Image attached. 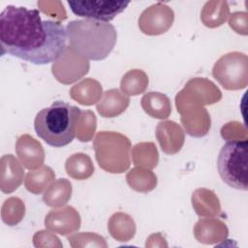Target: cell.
<instances>
[{
    "instance_id": "6da1fadb",
    "label": "cell",
    "mask_w": 248,
    "mask_h": 248,
    "mask_svg": "<svg viewBox=\"0 0 248 248\" xmlns=\"http://www.w3.org/2000/svg\"><path fill=\"white\" fill-rule=\"evenodd\" d=\"M66 28L59 21L42 20L38 10L7 6L0 15L2 55L35 65L56 61L67 47Z\"/></svg>"
},
{
    "instance_id": "7a4b0ae2",
    "label": "cell",
    "mask_w": 248,
    "mask_h": 248,
    "mask_svg": "<svg viewBox=\"0 0 248 248\" xmlns=\"http://www.w3.org/2000/svg\"><path fill=\"white\" fill-rule=\"evenodd\" d=\"M68 46L78 55L100 61L112 51L117 34L114 26L93 19H77L66 26Z\"/></svg>"
},
{
    "instance_id": "3957f363",
    "label": "cell",
    "mask_w": 248,
    "mask_h": 248,
    "mask_svg": "<svg viewBox=\"0 0 248 248\" xmlns=\"http://www.w3.org/2000/svg\"><path fill=\"white\" fill-rule=\"evenodd\" d=\"M80 112V108L76 106L56 101L37 113L35 131L48 145L65 146L76 137V125Z\"/></svg>"
},
{
    "instance_id": "277c9868",
    "label": "cell",
    "mask_w": 248,
    "mask_h": 248,
    "mask_svg": "<svg viewBox=\"0 0 248 248\" xmlns=\"http://www.w3.org/2000/svg\"><path fill=\"white\" fill-rule=\"evenodd\" d=\"M131 147L130 140L118 132L101 131L93 140L99 167L110 173H122L130 168Z\"/></svg>"
},
{
    "instance_id": "5b68a950",
    "label": "cell",
    "mask_w": 248,
    "mask_h": 248,
    "mask_svg": "<svg viewBox=\"0 0 248 248\" xmlns=\"http://www.w3.org/2000/svg\"><path fill=\"white\" fill-rule=\"evenodd\" d=\"M248 142L246 140H229L221 148L217 169L222 180L230 187L247 191Z\"/></svg>"
},
{
    "instance_id": "8992f818",
    "label": "cell",
    "mask_w": 248,
    "mask_h": 248,
    "mask_svg": "<svg viewBox=\"0 0 248 248\" xmlns=\"http://www.w3.org/2000/svg\"><path fill=\"white\" fill-rule=\"evenodd\" d=\"M213 78L227 90H240L248 84V57L232 51L222 55L212 69Z\"/></svg>"
},
{
    "instance_id": "52a82bcc",
    "label": "cell",
    "mask_w": 248,
    "mask_h": 248,
    "mask_svg": "<svg viewBox=\"0 0 248 248\" xmlns=\"http://www.w3.org/2000/svg\"><path fill=\"white\" fill-rule=\"evenodd\" d=\"M175 106L180 113V121L188 135L204 137L210 129L211 119L205 108L196 102L184 89L175 96Z\"/></svg>"
},
{
    "instance_id": "ba28073f",
    "label": "cell",
    "mask_w": 248,
    "mask_h": 248,
    "mask_svg": "<svg viewBox=\"0 0 248 248\" xmlns=\"http://www.w3.org/2000/svg\"><path fill=\"white\" fill-rule=\"evenodd\" d=\"M130 4L128 1L93 0V1H68L71 11L78 16L85 19L108 22L121 14Z\"/></svg>"
},
{
    "instance_id": "9c48e42d",
    "label": "cell",
    "mask_w": 248,
    "mask_h": 248,
    "mask_svg": "<svg viewBox=\"0 0 248 248\" xmlns=\"http://www.w3.org/2000/svg\"><path fill=\"white\" fill-rule=\"evenodd\" d=\"M89 61L67 46L62 55L52 63L51 72L60 83L71 84L83 78L89 72Z\"/></svg>"
},
{
    "instance_id": "30bf717a",
    "label": "cell",
    "mask_w": 248,
    "mask_h": 248,
    "mask_svg": "<svg viewBox=\"0 0 248 248\" xmlns=\"http://www.w3.org/2000/svg\"><path fill=\"white\" fill-rule=\"evenodd\" d=\"M174 13L164 3H155L146 8L140 16L138 23L140 30L149 36L166 33L172 25Z\"/></svg>"
},
{
    "instance_id": "8fae6325",
    "label": "cell",
    "mask_w": 248,
    "mask_h": 248,
    "mask_svg": "<svg viewBox=\"0 0 248 248\" xmlns=\"http://www.w3.org/2000/svg\"><path fill=\"white\" fill-rule=\"evenodd\" d=\"M80 215L71 205L54 207L45 218V226L47 230L61 235H69L80 228Z\"/></svg>"
},
{
    "instance_id": "7c38bea8",
    "label": "cell",
    "mask_w": 248,
    "mask_h": 248,
    "mask_svg": "<svg viewBox=\"0 0 248 248\" xmlns=\"http://www.w3.org/2000/svg\"><path fill=\"white\" fill-rule=\"evenodd\" d=\"M16 153L23 165L28 170H36L43 166L45 162V150L39 140L28 134L21 135L16 142Z\"/></svg>"
},
{
    "instance_id": "4fadbf2b",
    "label": "cell",
    "mask_w": 248,
    "mask_h": 248,
    "mask_svg": "<svg viewBox=\"0 0 248 248\" xmlns=\"http://www.w3.org/2000/svg\"><path fill=\"white\" fill-rule=\"evenodd\" d=\"M155 135L161 149L169 155L178 153L185 141L184 131L176 122L171 120L159 122Z\"/></svg>"
},
{
    "instance_id": "5bb4252c",
    "label": "cell",
    "mask_w": 248,
    "mask_h": 248,
    "mask_svg": "<svg viewBox=\"0 0 248 248\" xmlns=\"http://www.w3.org/2000/svg\"><path fill=\"white\" fill-rule=\"evenodd\" d=\"M22 164L12 154H5L0 160V189L4 194L16 191L22 183L24 170Z\"/></svg>"
},
{
    "instance_id": "9a60e30c",
    "label": "cell",
    "mask_w": 248,
    "mask_h": 248,
    "mask_svg": "<svg viewBox=\"0 0 248 248\" xmlns=\"http://www.w3.org/2000/svg\"><path fill=\"white\" fill-rule=\"evenodd\" d=\"M196 239L203 244H218L229 235L228 227L221 220L214 217H202L194 227Z\"/></svg>"
},
{
    "instance_id": "2e32d148",
    "label": "cell",
    "mask_w": 248,
    "mask_h": 248,
    "mask_svg": "<svg viewBox=\"0 0 248 248\" xmlns=\"http://www.w3.org/2000/svg\"><path fill=\"white\" fill-rule=\"evenodd\" d=\"M183 89L202 106L218 103L222 98L220 89L211 80L204 78H191Z\"/></svg>"
},
{
    "instance_id": "e0dca14e",
    "label": "cell",
    "mask_w": 248,
    "mask_h": 248,
    "mask_svg": "<svg viewBox=\"0 0 248 248\" xmlns=\"http://www.w3.org/2000/svg\"><path fill=\"white\" fill-rule=\"evenodd\" d=\"M130 99L116 88L107 90L97 104L98 113L106 118H112L120 115L126 110Z\"/></svg>"
},
{
    "instance_id": "ac0fdd59",
    "label": "cell",
    "mask_w": 248,
    "mask_h": 248,
    "mask_svg": "<svg viewBox=\"0 0 248 248\" xmlns=\"http://www.w3.org/2000/svg\"><path fill=\"white\" fill-rule=\"evenodd\" d=\"M192 206L201 217H215L221 213V203L214 191L206 188L196 189L191 197Z\"/></svg>"
},
{
    "instance_id": "d6986e66",
    "label": "cell",
    "mask_w": 248,
    "mask_h": 248,
    "mask_svg": "<svg viewBox=\"0 0 248 248\" xmlns=\"http://www.w3.org/2000/svg\"><path fill=\"white\" fill-rule=\"evenodd\" d=\"M103 95L101 83L94 78H84L70 89L71 98L82 106H92L100 101Z\"/></svg>"
},
{
    "instance_id": "ffe728a7",
    "label": "cell",
    "mask_w": 248,
    "mask_h": 248,
    "mask_svg": "<svg viewBox=\"0 0 248 248\" xmlns=\"http://www.w3.org/2000/svg\"><path fill=\"white\" fill-rule=\"evenodd\" d=\"M140 105L144 112L153 118L166 119L171 112L170 99L160 92L145 93L140 100Z\"/></svg>"
},
{
    "instance_id": "44dd1931",
    "label": "cell",
    "mask_w": 248,
    "mask_h": 248,
    "mask_svg": "<svg viewBox=\"0 0 248 248\" xmlns=\"http://www.w3.org/2000/svg\"><path fill=\"white\" fill-rule=\"evenodd\" d=\"M230 16V7L226 1H207L201 11V20L208 28L223 25Z\"/></svg>"
},
{
    "instance_id": "7402d4cb",
    "label": "cell",
    "mask_w": 248,
    "mask_h": 248,
    "mask_svg": "<svg viewBox=\"0 0 248 248\" xmlns=\"http://www.w3.org/2000/svg\"><path fill=\"white\" fill-rule=\"evenodd\" d=\"M109 234L117 241L126 242L132 239L136 233V224L134 219L127 213H113L108 223Z\"/></svg>"
},
{
    "instance_id": "603a6c76",
    "label": "cell",
    "mask_w": 248,
    "mask_h": 248,
    "mask_svg": "<svg viewBox=\"0 0 248 248\" xmlns=\"http://www.w3.org/2000/svg\"><path fill=\"white\" fill-rule=\"evenodd\" d=\"M72 184L66 178H59L49 184L43 195L44 202L50 207L65 205L72 197Z\"/></svg>"
},
{
    "instance_id": "cb8c5ba5",
    "label": "cell",
    "mask_w": 248,
    "mask_h": 248,
    "mask_svg": "<svg viewBox=\"0 0 248 248\" xmlns=\"http://www.w3.org/2000/svg\"><path fill=\"white\" fill-rule=\"evenodd\" d=\"M67 174L76 180H84L94 173V165L91 158L85 153H75L65 162Z\"/></svg>"
},
{
    "instance_id": "d4e9b609",
    "label": "cell",
    "mask_w": 248,
    "mask_h": 248,
    "mask_svg": "<svg viewBox=\"0 0 248 248\" xmlns=\"http://www.w3.org/2000/svg\"><path fill=\"white\" fill-rule=\"evenodd\" d=\"M54 170L48 166L31 170L24 178V186L27 191L34 195L42 194L54 181Z\"/></svg>"
},
{
    "instance_id": "484cf974",
    "label": "cell",
    "mask_w": 248,
    "mask_h": 248,
    "mask_svg": "<svg viewBox=\"0 0 248 248\" xmlns=\"http://www.w3.org/2000/svg\"><path fill=\"white\" fill-rule=\"evenodd\" d=\"M126 180L130 188L140 193H148L157 185L155 173L149 169L140 167L130 170L126 174Z\"/></svg>"
},
{
    "instance_id": "4316f807",
    "label": "cell",
    "mask_w": 248,
    "mask_h": 248,
    "mask_svg": "<svg viewBox=\"0 0 248 248\" xmlns=\"http://www.w3.org/2000/svg\"><path fill=\"white\" fill-rule=\"evenodd\" d=\"M132 160L136 167L154 169L158 165L159 153L154 142H139L132 148Z\"/></svg>"
},
{
    "instance_id": "83f0119b",
    "label": "cell",
    "mask_w": 248,
    "mask_h": 248,
    "mask_svg": "<svg viewBox=\"0 0 248 248\" xmlns=\"http://www.w3.org/2000/svg\"><path fill=\"white\" fill-rule=\"evenodd\" d=\"M148 86L147 75L140 69L128 71L121 78L120 89L124 95L137 96L143 93Z\"/></svg>"
},
{
    "instance_id": "f1b7e54d",
    "label": "cell",
    "mask_w": 248,
    "mask_h": 248,
    "mask_svg": "<svg viewBox=\"0 0 248 248\" xmlns=\"http://www.w3.org/2000/svg\"><path fill=\"white\" fill-rule=\"evenodd\" d=\"M25 215V204L17 197H11L5 200L1 208L2 221L8 226L17 225Z\"/></svg>"
},
{
    "instance_id": "f546056e",
    "label": "cell",
    "mask_w": 248,
    "mask_h": 248,
    "mask_svg": "<svg viewBox=\"0 0 248 248\" xmlns=\"http://www.w3.org/2000/svg\"><path fill=\"white\" fill-rule=\"evenodd\" d=\"M97 128V119L93 111L83 110L76 125V137L82 142H88L93 139Z\"/></svg>"
},
{
    "instance_id": "4dcf8cb0",
    "label": "cell",
    "mask_w": 248,
    "mask_h": 248,
    "mask_svg": "<svg viewBox=\"0 0 248 248\" xmlns=\"http://www.w3.org/2000/svg\"><path fill=\"white\" fill-rule=\"evenodd\" d=\"M68 241L73 248L78 247H108L105 238L97 233L83 232H78L68 237Z\"/></svg>"
},
{
    "instance_id": "1f68e13d",
    "label": "cell",
    "mask_w": 248,
    "mask_h": 248,
    "mask_svg": "<svg viewBox=\"0 0 248 248\" xmlns=\"http://www.w3.org/2000/svg\"><path fill=\"white\" fill-rule=\"evenodd\" d=\"M221 136L227 140H246L247 131L242 123L232 121L222 127Z\"/></svg>"
},
{
    "instance_id": "d6a6232c",
    "label": "cell",
    "mask_w": 248,
    "mask_h": 248,
    "mask_svg": "<svg viewBox=\"0 0 248 248\" xmlns=\"http://www.w3.org/2000/svg\"><path fill=\"white\" fill-rule=\"evenodd\" d=\"M33 244L35 247H62L60 239L46 230L39 231L34 234Z\"/></svg>"
},
{
    "instance_id": "836d02e7",
    "label": "cell",
    "mask_w": 248,
    "mask_h": 248,
    "mask_svg": "<svg viewBox=\"0 0 248 248\" xmlns=\"http://www.w3.org/2000/svg\"><path fill=\"white\" fill-rule=\"evenodd\" d=\"M230 27L237 34L246 36L248 34V15L246 12H234L229 18Z\"/></svg>"
},
{
    "instance_id": "e575fe53",
    "label": "cell",
    "mask_w": 248,
    "mask_h": 248,
    "mask_svg": "<svg viewBox=\"0 0 248 248\" xmlns=\"http://www.w3.org/2000/svg\"><path fill=\"white\" fill-rule=\"evenodd\" d=\"M38 6L42 12L52 17H56L60 20L67 18V14L60 1H40L38 2Z\"/></svg>"
},
{
    "instance_id": "d590c367",
    "label": "cell",
    "mask_w": 248,
    "mask_h": 248,
    "mask_svg": "<svg viewBox=\"0 0 248 248\" xmlns=\"http://www.w3.org/2000/svg\"><path fill=\"white\" fill-rule=\"evenodd\" d=\"M166 240L165 237L160 233H153L151 235H149V237L146 239V247H161L160 243H158V241H164Z\"/></svg>"
}]
</instances>
